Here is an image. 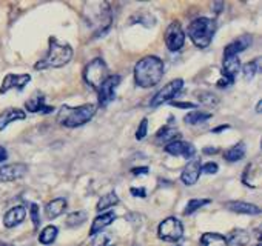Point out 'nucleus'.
<instances>
[{
	"mask_svg": "<svg viewBox=\"0 0 262 246\" xmlns=\"http://www.w3.org/2000/svg\"><path fill=\"white\" fill-rule=\"evenodd\" d=\"M57 234H59L57 228L53 226V225H50V226H47V228L40 232L39 241H40L42 244H51V243L57 238Z\"/></svg>",
	"mask_w": 262,
	"mask_h": 246,
	"instance_id": "obj_30",
	"label": "nucleus"
},
{
	"mask_svg": "<svg viewBox=\"0 0 262 246\" xmlns=\"http://www.w3.org/2000/svg\"><path fill=\"white\" fill-rule=\"evenodd\" d=\"M117 203H119V197H117V194H116V192H108V194H105V195H102V197H100V200H99V203H97L96 209L100 212V211H105V209H108V208L116 206Z\"/></svg>",
	"mask_w": 262,
	"mask_h": 246,
	"instance_id": "obj_28",
	"label": "nucleus"
},
{
	"mask_svg": "<svg viewBox=\"0 0 262 246\" xmlns=\"http://www.w3.org/2000/svg\"><path fill=\"white\" fill-rule=\"evenodd\" d=\"M85 220H86V212L85 211H76V212H71L67 217L65 223H67L68 228H77V226L83 225Z\"/></svg>",
	"mask_w": 262,
	"mask_h": 246,
	"instance_id": "obj_31",
	"label": "nucleus"
},
{
	"mask_svg": "<svg viewBox=\"0 0 262 246\" xmlns=\"http://www.w3.org/2000/svg\"><path fill=\"white\" fill-rule=\"evenodd\" d=\"M201 166H202L201 160H191V162L184 168V171H182V174H181L182 183L187 185V186H193V185L199 180V177H201V174H202Z\"/></svg>",
	"mask_w": 262,
	"mask_h": 246,
	"instance_id": "obj_14",
	"label": "nucleus"
},
{
	"mask_svg": "<svg viewBox=\"0 0 262 246\" xmlns=\"http://www.w3.org/2000/svg\"><path fill=\"white\" fill-rule=\"evenodd\" d=\"M96 105H80V106H62L57 112V121L67 128H79L88 123L96 114Z\"/></svg>",
	"mask_w": 262,
	"mask_h": 246,
	"instance_id": "obj_3",
	"label": "nucleus"
},
{
	"mask_svg": "<svg viewBox=\"0 0 262 246\" xmlns=\"http://www.w3.org/2000/svg\"><path fill=\"white\" fill-rule=\"evenodd\" d=\"M147 134H148V118L144 117L142 121H141V125H139V128H138V131H136V139L138 140H144Z\"/></svg>",
	"mask_w": 262,
	"mask_h": 246,
	"instance_id": "obj_34",
	"label": "nucleus"
},
{
	"mask_svg": "<svg viewBox=\"0 0 262 246\" xmlns=\"http://www.w3.org/2000/svg\"><path fill=\"white\" fill-rule=\"evenodd\" d=\"M196 97H198V102L204 106H216L219 103V97L216 94H213L211 91H198L196 92Z\"/></svg>",
	"mask_w": 262,
	"mask_h": 246,
	"instance_id": "obj_27",
	"label": "nucleus"
},
{
	"mask_svg": "<svg viewBox=\"0 0 262 246\" xmlns=\"http://www.w3.org/2000/svg\"><path fill=\"white\" fill-rule=\"evenodd\" d=\"M129 191H131V194L136 195V197H141V199L147 197V191H145V188H131Z\"/></svg>",
	"mask_w": 262,
	"mask_h": 246,
	"instance_id": "obj_37",
	"label": "nucleus"
},
{
	"mask_svg": "<svg viewBox=\"0 0 262 246\" xmlns=\"http://www.w3.org/2000/svg\"><path fill=\"white\" fill-rule=\"evenodd\" d=\"M208 118H211V112H204L199 109H194L184 117L185 123H188V125H199V123H204Z\"/></svg>",
	"mask_w": 262,
	"mask_h": 246,
	"instance_id": "obj_26",
	"label": "nucleus"
},
{
	"mask_svg": "<svg viewBox=\"0 0 262 246\" xmlns=\"http://www.w3.org/2000/svg\"><path fill=\"white\" fill-rule=\"evenodd\" d=\"M217 169H219V166H217V163H214V162H208V163H205V165L201 166V171H202L204 174H216Z\"/></svg>",
	"mask_w": 262,
	"mask_h": 246,
	"instance_id": "obj_35",
	"label": "nucleus"
},
{
	"mask_svg": "<svg viewBox=\"0 0 262 246\" xmlns=\"http://www.w3.org/2000/svg\"><path fill=\"white\" fill-rule=\"evenodd\" d=\"M171 105L176 106V108H191V109L196 108V105L194 103H190V102H171Z\"/></svg>",
	"mask_w": 262,
	"mask_h": 246,
	"instance_id": "obj_38",
	"label": "nucleus"
},
{
	"mask_svg": "<svg viewBox=\"0 0 262 246\" xmlns=\"http://www.w3.org/2000/svg\"><path fill=\"white\" fill-rule=\"evenodd\" d=\"M185 43V33L181 27L179 22H173L170 23V27L165 31V45L170 51L176 53L181 48H184Z\"/></svg>",
	"mask_w": 262,
	"mask_h": 246,
	"instance_id": "obj_10",
	"label": "nucleus"
},
{
	"mask_svg": "<svg viewBox=\"0 0 262 246\" xmlns=\"http://www.w3.org/2000/svg\"><path fill=\"white\" fill-rule=\"evenodd\" d=\"M25 108L30 112H39V114H51L54 111L53 106H50V105L45 103V97L42 94L34 95L30 100H27L25 102Z\"/></svg>",
	"mask_w": 262,
	"mask_h": 246,
	"instance_id": "obj_17",
	"label": "nucleus"
},
{
	"mask_svg": "<svg viewBox=\"0 0 262 246\" xmlns=\"http://www.w3.org/2000/svg\"><path fill=\"white\" fill-rule=\"evenodd\" d=\"M31 76L30 74H7L2 86H0V94H7L11 89H19L22 91L27 83H30Z\"/></svg>",
	"mask_w": 262,
	"mask_h": 246,
	"instance_id": "obj_12",
	"label": "nucleus"
},
{
	"mask_svg": "<svg viewBox=\"0 0 262 246\" xmlns=\"http://www.w3.org/2000/svg\"><path fill=\"white\" fill-rule=\"evenodd\" d=\"M217 148H204V154H216Z\"/></svg>",
	"mask_w": 262,
	"mask_h": 246,
	"instance_id": "obj_41",
	"label": "nucleus"
},
{
	"mask_svg": "<svg viewBox=\"0 0 262 246\" xmlns=\"http://www.w3.org/2000/svg\"><path fill=\"white\" fill-rule=\"evenodd\" d=\"M217 25L213 19L208 17H198L188 27V37L194 43V46L205 50L211 45L213 37L216 34Z\"/></svg>",
	"mask_w": 262,
	"mask_h": 246,
	"instance_id": "obj_4",
	"label": "nucleus"
},
{
	"mask_svg": "<svg viewBox=\"0 0 262 246\" xmlns=\"http://www.w3.org/2000/svg\"><path fill=\"white\" fill-rule=\"evenodd\" d=\"M210 202H211L210 199H191V200L187 203V206H185V209H184V214H185V215H191V214H194L198 209H201L202 206L208 205Z\"/></svg>",
	"mask_w": 262,
	"mask_h": 246,
	"instance_id": "obj_32",
	"label": "nucleus"
},
{
	"mask_svg": "<svg viewBox=\"0 0 262 246\" xmlns=\"http://www.w3.org/2000/svg\"><path fill=\"white\" fill-rule=\"evenodd\" d=\"M158 235L164 241L176 243L184 237V225L176 217H167L158 228Z\"/></svg>",
	"mask_w": 262,
	"mask_h": 246,
	"instance_id": "obj_6",
	"label": "nucleus"
},
{
	"mask_svg": "<svg viewBox=\"0 0 262 246\" xmlns=\"http://www.w3.org/2000/svg\"><path fill=\"white\" fill-rule=\"evenodd\" d=\"M201 246H228L225 235L217 232H205L201 237Z\"/></svg>",
	"mask_w": 262,
	"mask_h": 246,
	"instance_id": "obj_23",
	"label": "nucleus"
},
{
	"mask_svg": "<svg viewBox=\"0 0 262 246\" xmlns=\"http://www.w3.org/2000/svg\"><path fill=\"white\" fill-rule=\"evenodd\" d=\"M225 208L236 214H245V215H259L260 214V208H257L253 203H245V202H227Z\"/></svg>",
	"mask_w": 262,
	"mask_h": 246,
	"instance_id": "obj_18",
	"label": "nucleus"
},
{
	"mask_svg": "<svg viewBox=\"0 0 262 246\" xmlns=\"http://www.w3.org/2000/svg\"><path fill=\"white\" fill-rule=\"evenodd\" d=\"M25 217H27V209L24 206H14V208H11L5 214L4 225L7 228H16V226H19L25 220Z\"/></svg>",
	"mask_w": 262,
	"mask_h": 246,
	"instance_id": "obj_19",
	"label": "nucleus"
},
{
	"mask_svg": "<svg viewBox=\"0 0 262 246\" xmlns=\"http://www.w3.org/2000/svg\"><path fill=\"white\" fill-rule=\"evenodd\" d=\"M120 76L114 74V76H110L99 88H97V100H99V105L100 106H106L110 102L114 100L116 97V89L117 86L120 85Z\"/></svg>",
	"mask_w": 262,
	"mask_h": 246,
	"instance_id": "obj_9",
	"label": "nucleus"
},
{
	"mask_svg": "<svg viewBox=\"0 0 262 246\" xmlns=\"http://www.w3.org/2000/svg\"><path fill=\"white\" fill-rule=\"evenodd\" d=\"M230 127L228 125H224V127H219V128H214L213 130V133H219V131H224V130H228Z\"/></svg>",
	"mask_w": 262,
	"mask_h": 246,
	"instance_id": "obj_42",
	"label": "nucleus"
},
{
	"mask_svg": "<svg viewBox=\"0 0 262 246\" xmlns=\"http://www.w3.org/2000/svg\"><path fill=\"white\" fill-rule=\"evenodd\" d=\"M241 69H242L244 79H245V80H251V79L260 71V60H259V59H254V60H251L250 63L244 65Z\"/></svg>",
	"mask_w": 262,
	"mask_h": 246,
	"instance_id": "obj_29",
	"label": "nucleus"
},
{
	"mask_svg": "<svg viewBox=\"0 0 262 246\" xmlns=\"http://www.w3.org/2000/svg\"><path fill=\"white\" fill-rule=\"evenodd\" d=\"M256 246H262V243H257V244H256Z\"/></svg>",
	"mask_w": 262,
	"mask_h": 246,
	"instance_id": "obj_44",
	"label": "nucleus"
},
{
	"mask_svg": "<svg viewBox=\"0 0 262 246\" xmlns=\"http://www.w3.org/2000/svg\"><path fill=\"white\" fill-rule=\"evenodd\" d=\"M114 220H116V214H114V212H105V214L97 215V217L93 220V225H91V229H90V235H96V234L102 232V231H103L106 226H110Z\"/></svg>",
	"mask_w": 262,
	"mask_h": 246,
	"instance_id": "obj_20",
	"label": "nucleus"
},
{
	"mask_svg": "<svg viewBox=\"0 0 262 246\" xmlns=\"http://www.w3.org/2000/svg\"><path fill=\"white\" fill-rule=\"evenodd\" d=\"M28 173V166L25 163H10L0 166V182L8 183L22 179Z\"/></svg>",
	"mask_w": 262,
	"mask_h": 246,
	"instance_id": "obj_11",
	"label": "nucleus"
},
{
	"mask_svg": "<svg viewBox=\"0 0 262 246\" xmlns=\"http://www.w3.org/2000/svg\"><path fill=\"white\" fill-rule=\"evenodd\" d=\"M179 137H181V133L178 131L176 127L171 125V123H167V125L162 127L158 131V134H156V140L158 142H162L165 145H168V143H171L174 140H179Z\"/></svg>",
	"mask_w": 262,
	"mask_h": 246,
	"instance_id": "obj_21",
	"label": "nucleus"
},
{
	"mask_svg": "<svg viewBox=\"0 0 262 246\" xmlns=\"http://www.w3.org/2000/svg\"><path fill=\"white\" fill-rule=\"evenodd\" d=\"M108 77H110V72L103 59H93L83 69L85 82L94 89H97Z\"/></svg>",
	"mask_w": 262,
	"mask_h": 246,
	"instance_id": "obj_5",
	"label": "nucleus"
},
{
	"mask_svg": "<svg viewBox=\"0 0 262 246\" xmlns=\"http://www.w3.org/2000/svg\"><path fill=\"white\" fill-rule=\"evenodd\" d=\"M30 215H31V220H33L34 228L37 229L40 226V212H39V206L36 203H31L30 205Z\"/></svg>",
	"mask_w": 262,
	"mask_h": 246,
	"instance_id": "obj_33",
	"label": "nucleus"
},
{
	"mask_svg": "<svg viewBox=\"0 0 262 246\" xmlns=\"http://www.w3.org/2000/svg\"><path fill=\"white\" fill-rule=\"evenodd\" d=\"M253 39L250 36H241L236 40H233L231 43L227 45L225 51H224V57H237L242 51H245L250 45H251Z\"/></svg>",
	"mask_w": 262,
	"mask_h": 246,
	"instance_id": "obj_15",
	"label": "nucleus"
},
{
	"mask_svg": "<svg viewBox=\"0 0 262 246\" xmlns=\"http://www.w3.org/2000/svg\"><path fill=\"white\" fill-rule=\"evenodd\" d=\"M71 59H73V48L67 42H60L59 39L51 37L47 56L34 65V69L42 71L50 68H62L67 63H70Z\"/></svg>",
	"mask_w": 262,
	"mask_h": 246,
	"instance_id": "obj_2",
	"label": "nucleus"
},
{
	"mask_svg": "<svg viewBox=\"0 0 262 246\" xmlns=\"http://www.w3.org/2000/svg\"><path fill=\"white\" fill-rule=\"evenodd\" d=\"M165 151L170 154V156H174V157H184L187 160L193 159L194 154H196V148L190 143V142H184V140H174L171 143H168L165 146Z\"/></svg>",
	"mask_w": 262,
	"mask_h": 246,
	"instance_id": "obj_13",
	"label": "nucleus"
},
{
	"mask_svg": "<svg viewBox=\"0 0 262 246\" xmlns=\"http://www.w3.org/2000/svg\"><path fill=\"white\" fill-rule=\"evenodd\" d=\"M8 159V151L5 146H0V163H4Z\"/></svg>",
	"mask_w": 262,
	"mask_h": 246,
	"instance_id": "obj_40",
	"label": "nucleus"
},
{
	"mask_svg": "<svg viewBox=\"0 0 262 246\" xmlns=\"http://www.w3.org/2000/svg\"><path fill=\"white\" fill-rule=\"evenodd\" d=\"M241 69V62L239 57H224L222 63V79L216 83L219 88H230L234 83L236 74Z\"/></svg>",
	"mask_w": 262,
	"mask_h": 246,
	"instance_id": "obj_8",
	"label": "nucleus"
},
{
	"mask_svg": "<svg viewBox=\"0 0 262 246\" xmlns=\"http://www.w3.org/2000/svg\"><path fill=\"white\" fill-rule=\"evenodd\" d=\"M260 109H262V102H259V103L256 105V112H260Z\"/></svg>",
	"mask_w": 262,
	"mask_h": 246,
	"instance_id": "obj_43",
	"label": "nucleus"
},
{
	"mask_svg": "<svg viewBox=\"0 0 262 246\" xmlns=\"http://www.w3.org/2000/svg\"><path fill=\"white\" fill-rule=\"evenodd\" d=\"M148 171L150 169L147 166H141V168H133V169H131V173H133L135 176H147Z\"/></svg>",
	"mask_w": 262,
	"mask_h": 246,
	"instance_id": "obj_39",
	"label": "nucleus"
},
{
	"mask_svg": "<svg viewBox=\"0 0 262 246\" xmlns=\"http://www.w3.org/2000/svg\"><path fill=\"white\" fill-rule=\"evenodd\" d=\"M27 117V112L19 108H8L0 114V131H4L13 121L24 120Z\"/></svg>",
	"mask_w": 262,
	"mask_h": 246,
	"instance_id": "obj_16",
	"label": "nucleus"
},
{
	"mask_svg": "<svg viewBox=\"0 0 262 246\" xmlns=\"http://www.w3.org/2000/svg\"><path fill=\"white\" fill-rule=\"evenodd\" d=\"M182 88H184V80L182 79H176V80L167 83L162 89H159L155 94V97L150 102V106L151 108H158V106H161V105H164L167 102H171L181 92Z\"/></svg>",
	"mask_w": 262,
	"mask_h": 246,
	"instance_id": "obj_7",
	"label": "nucleus"
},
{
	"mask_svg": "<svg viewBox=\"0 0 262 246\" xmlns=\"http://www.w3.org/2000/svg\"><path fill=\"white\" fill-rule=\"evenodd\" d=\"M65 209H67V200L63 197H57V199H54V200H51V202L47 203V206H45V215L50 220H53V218H57L59 215H62Z\"/></svg>",
	"mask_w": 262,
	"mask_h": 246,
	"instance_id": "obj_22",
	"label": "nucleus"
},
{
	"mask_svg": "<svg viewBox=\"0 0 262 246\" xmlns=\"http://www.w3.org/2000/svg\"><path fill=\"white\" fill-rule=\"evenodd\" d=\"M164 77V62L156 56L141 59L135 66V80L141 88H153Z\"/></svg>",
	"mask_w": 262,
	"mask_h": 246,
	"instance_id": "obj_1",
	"label": "nucleus"
},
{
	"mask_svg": "<svg viewBox=\"0 0 262 246\" xmlns=\"http://www.w3.org/2000/svg\"><path fill=\"white\" fill-rule=\"evenodd\" d=\"M245 156V145L244 142H239L233 146H230L227 151H224V159L230 163H234V162H239L241 159H244Z\"/></svg>",
	"mask_w": 262,
	"mask_h": 246,
	"instance_id": "obj_24",
	"label": "nucleus"
},
{
	"mask_svg": "<svg viewBox=\"0 0 262 246\" xmlns=\"http://www.w3.org/2000/svg\"><path fill=\"white\" fill-rule=\"evenodd\" d=\"M225 238H227V243L231 246H245L250 241V234L245 229H234Z\"/></svg>",
	"mask_w": 262,
	"mask_h": 246,
	"instance_id": "obj_25",
	"label": "nucleus"
},
{
	"mask_svg": "<svg viewBox=\"0 0 262 246\" xmlns=\"http://www.w3.org/2000/svg\"><path fill=\"white\" fill-rule=\"evenodd\" d=\"M93 244H94V246H113V244L110 243V237L105 235V234H100L97 238H94Z\"/></svg>",
	"mask_w": 262,
	"mask_h": 246,
	"instance_id": "obj_36",
	"label": "nucleus"
}]
</instances>
